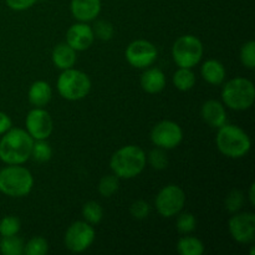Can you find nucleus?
Wrapping results in <instances>:
<instances>
[{"mask_svg": "<svg viewBox=\"0 0 255 255\" xmlns=\"http://www.w3.org/2000/svg\"><path fill=\"white\" fill-rule=\"evenodd\" d=\"M0 161L5 164H22L31 157L34 138L22 128H10L1 134Z\"/></svg>", "mask_w": 255, "mask_h": 255, "instance_id": "obj_1", "label": "nucleus"}, {"mask_svg": "<svg viewBox=\"0 0 255 255\" xmlns=\"http://www.w3.org/2000/svg\"><path fill=\"white\" fill-rule=\"evenodd\" d=\"M147 156L138 146L128 144L117 149L110 159V167L119 178L131 179L143 172Z\"/></svg>", "mask_w": 255, "mask_h": 255, "instance_id": "obj_2", "label": "nucleus"}, {"mask_svg": "<svg viewBox=\"0 0 255 255\" xmlns=\"http://www.w3.org/2000/svg\"><path fill=\"white\" fill-rule=\"evenodd\" d=\"M216 143L219 152L228 158H242L252 147L248 133L236 125L224 124L218 128Z\"/></svg>", "mask_w": 255, "mask_h": 255, "instance_id": "obj_3", "label": "nucleus"}, {"mask_svg": "<svg viewBox=\"0 0 255 255\" xmlns=\"http://www.w3.org/2000/svg\"><path fill=\"white\" fill-rule=\"evenodd\" d=\"M34 187L31 172L20 164H7L0 169V192L11 198L27 196Z\"/></svg>", "mask_w": 255, "mask_h": 255, "instance_id": "obj_4", "label": "nucleus"}, {"mask_svg": "<svg viewBox=\"0 0 255 255\" xmlns=\"http://www.w3.org/2000/svg\"><path fill=\"white\" fill-rule=\"evenodd\" d=\"M222 100L229 109L246 111L253 106L255 101L254 84L246 77L229 80L222 90Z\"/></svg>", "mask_w": 255, "mask_h": 255, "instance_id": "obj_5", "label": "nucleus"}, {"mask_svg": "<svg viewBox=\"0 0 255 255\" xmlns=\"http://www.w3.org/2000/svg\"><path fill=\"white\" fill-rule=\"evenodd\" d=\"M57 92L67 101H79L85 99L91 90V80L81 70H62L56 81Z\"/></svg>", "mask_w": 255, "mask_h": 255, "instance_id": "obj_6", "label": "nucleus"}, {"mask_svg": "<svg viewBox=\"0 0 255 255\" xmlns=\"http://www.w3.org/2000/svg\"><path fill=\"white\" fill-rule=\"evenodd\" d=\"M203 56V44L194 35H183L174 41L172 46V57L178 67L192 69Z\"/></svg>", "mask_w": 255, "mask_h": 255, "instance_id": "obj_7", "label": "nucleus"}, {"mask_svg": "<svg viewBox=\"0 0 255 255\" xmlns=\"http://www.w3.org/2000/svg\"><path fill=\"white\" fill-rule=\"evenodd\" d=\"M156 209L164 218H172L183 209L186 204V193L176 184L163 187L154 199Z\"/></svg>", "mask_w": 255, "mask_h": 255, "instance_id": "obj_8", "label": "nucleus"}, {"mask_svg": "<svg viewBox=\"0 0 255 255\" xmlns=\"http://www.w3.org/2000/svg\"><path fill=\"white\" fill-rule=\"evenodd\" d=\"M96 232L92 224L86 221H77L67 228L65 233V246L72 253H82L92 246Z\"/></svg>", "mask_w": 255, "mask_h": 255, "instance_id": "obj_9", "label": "nucleus"}, {"mask_svg": "<svg viewBox=\"0 0 255 255\" xmlns=\"http://www.w3.org/2000/svg\"><path fill=\"white\" fill-rule=\"evenodd\" d=\"M127 62L136 69H147L158 56L157 47L147 40L139 39L132 41L125 51Z\"/></svg>", "mask_w": 255, "mask_h": 255, "instance_id": "obj_10", "label": "nucleus"}, {"mask_svg": "<svg viewBox=\"0 0 255 255\" xmlns=\"http://www.w3.org/2000/svg\"><path fill=\"white\" fill-rule=\"evenodd\" d=\"M183 139V131L178 124L164 120L157 124L151 131V141L162 149L176 148Z\"/></svg>", "mask_w": 255, "mask_h": 255, "instance_id": "obj_11", "label": "nucleus"}, {"mask_svg": "<svg viewBox=\"0 0 255 255\" xmlns=\"http://www.w3.org/2000/svg\"><path fill=\"white\" fill-rule=\"evenodd\" d=\"M26 132L36 139H47L54 129V122L51 116L44 107H35L27 114L25 119Z\"/></svg>", "mask_w": 255, "mask_h": 255, "instance_id": "obj_12", "label": "nucleus"}, {"mask_svg": "<svg viewBox=\"0 0 255 255\" xmlns=\"http://www.w3.org/2000/svg\"><path fill=\"white\" fill-rule=\"evenodd\" d=\"M232 238L241 244H251L255 241V214L244 212L234 213L228 223Z\"/></svg>", "mask_w": 255, "mask_h": 255, "instance_id": "obj_13", "label": "nucleus"}, {"mask_svg": "<svg viewBox=\"0 0 255 255\" xmlns=\"http://www.w3.org/2000/svg\"><path fill=\"white\" fill-rule=\"evenodd\" d=\"M95 41V34L92 26L87 22H77L71 25L66 31V44L70 45L75 51H85Z\"/></svg>", "mask_w": 255, "mask_h": 255, "instance_id": "obj_14", "label": "nucleus"}, {"mask_svg": "<svg viewBox=\"0 0 255 255\" xmlns=\"http://www.w3.org/2000/svg\"><path fill=\"white\" fill-rule=\"evenodd\" d=\"M70 10L72 16L79 21H92L101 11V0H71Z\"/></svg>", "mask_w": 255, "mask_h": 255, "instance_id": "obj_15", "label": "nucleus"}, {"mask_svg": "<svg viewBox=\"0 0 255 255\" xmlns=\"http://www.w3.org/2000/svg\"><path fill=\"white\" fill-rule=\"evenodd\" d=\"M201 116L207 125L213 128H219L227 122V111L223 104L217 100H208L201 109Z\"/></svg>", "mask_w": 255, "mask_h": 255, "instance_id": "obj_16", "label": "nucleus"}, {"mask_svg": "<svg viewBox=\"0 0 255 255\" xmlns=\"http://www.w3.org/2000/svg\"><path fill=\"white\" fill-rule=\"evenodd\" d=\"M141 86L147 94H158L166 86V75L157 67H147L141 76Z\"/></svg>", "mask_w": 255, "mask_h": 255, "instance_id": "obj_17", "label": "nucleus"}, {"mask_svg": "<svg viewBox=\"0 0 255 255\" xmlns=\"http://www.w3.org/2000/svg\"><path fill=\"white\" fill-rule=\"evenodd\" d=\"M51 59L57 69H71V67H74L75 64H76V51H75L70 45H67L66 42H62V44L56 45V46L54 47L51 54Z\"/></svg>", "mask_w": 255, "mask_h": 255, "instance_id": "obj_18", "label": "nucleus"}, {"mask_svg": "<svg viewBox=\"0 0 255 255\" xmlns=\"http://www.w3.org/2000/svg\"><path fill=\"white\" fill-rule=\"evenodd\" d=\"M52 96L51 86L46 81H35L31 84L27 91V99L29 102L35 107H45L50 102Z\"/></svg>", "mask_w": 255, "mask_h": 255, "instance_id": "obj_19", "label": "nucleus"}, {"mask_svg": "<svg viewBox=\"0 0 255 255\" xmlns=\"http://www.w3.org/2000/svg\"><path fill=\"white\" fill-rule=\"evenodd\" d=\"M202 77L209 85H222L226 80V67L218 60H207L201 69Z\"/></svg>", "mask_w": 255, "mask_h": 255, "instance_id": "obj_20", "label": "nucleus"}, {"mask_svg": "<svg viewBox=\"0 0 255 255\" xmlns=\"http://www.w3.org/2000/svg\"><path fill=\"white\" fill-rule=\"evenodd\" d=\"M177 252L181 255H202L204 244L196 237H182L177 243Z\"/></svg>", "mask_w": 255, "mask_h": 255, "instance_id": "obj_21", "label": "nucleus"}, {"mask_svg": "<svg viewBox=\"0 0 255 255\" xmlns=\"http://www.w3.org/2000/svg\"><path fill=\"white\" fill-rule=\"evenodd\" d=\"M173 85L179 91H189L196 85V74L192 69L179 67L173 75Z\"/></svg>", "mask_w": 255, "mask_h": 255, "instance_id": "obj_22", "label": "nucleus"}, {"mask_svg": "<svg viewBox=\"0 0 255 255\" xmlns=\"http://www.w3.org/2000/svg\"><path fill=\"white\" fill-rule=\"evenodd\" d=\"M24 242L15 234L10 237H1L0 239V253L2 255L24 254Z\"/></svg>", "mask_w": 255, "mask_h": 255, "instance_id": "obj_23", "label": "nucleus"}, {"mask_svg": "<svg viewBox=\"0 0 255 255\" xmlns=\"http://www.w3.org/2000/svg\"><path fill=\"white\" fill-rule=\"evenodd\" d=\"M82 217H84L87 223L96 226L104 218V209H102L100 203L95 201H90L82 207Z\"/></svg>", "mask_w": 255, "mask_h": 255, "instance_id": "obj_24", "label": "nucleus"}, {"mask_svg": "<svg viewBox=\"0 0 255 255\" xmlns=\"http://www.w3.org/2000/svg\"><path fill=\"white\" fill-rule=\"evenodd\" d=\"M52 156V148L46 139H36L34 141L31 149V157L34 161L39 162V163H45V162L50 161Z\"/></svg>", "mask_w": 255, "mask_h": 255, "instance_id": "obj_25", "label": "nucleus"}, {"mask_svg": "<svg viewBox=\"0 0 255 255\" xmlns=\"http://www.w3.org/2000/svg\"><path fill=\"white\" fill-rule=\"evenodd\" d=\"M119 177L115 176V174H109V176L102 177L101 181L99 183V192L102 197H110L114 196L120 188V181Z\"/></svg>", "mask_w": 255, "mask_h": 255, "instance_id": "obj_26", "label": "nucleus"}, {"mask_svg": "<svg viewBox=\"0 0 255 255\" xmlns=\"http://www.w3.org/2000/svg\"><path fill=\"white\" fill-rule=\"evenodd\" d=\"M47 251H49V244L42 237H34L24 246V254L26 255H45Z\"/></svg>", "mask_w": 255, "mask_h": 255, "instance_id": "obj_27", "label": "nucleus"}, {"mask_svg": "<svg viewBox=\"0 0 255 255\" xmlns=\"http://www.w3.org/2000/svg\"><path fill=\"white\" fill-rule=\"evenodd\" d=\"M21 228L20 219L15 216H6L0 221V236L10 237L19 233Z\"/></svg>", "mask_w": 255, "mask_h": 255, "instance_id": "obj_28", "label": "nucleus"}, {"mask_svg": "<svg viewBox=\"0 0 255 255\" xmlns=\"http://www.w3.org/2000/svg\"><path fill=\"white\" fill-rule=\"evenodd\" d=\"M92 30H94L95 37L102 40V41H109L115 34L114 25L110 21H106V20H99V21L95 22Z\"/></svg>", "mask_w": 255, "mask_h": 255, "instance_id": "obj_29", "label": "nucleus"}, {"mask_svg": "<svg viewBox=\"0 0 255 255\" xmlns=\"http://www.w3.org/2000/svg\"><path fill=\"white\" fill-rule=\"evenodd\" d=\"M224 204H226V208L229 213L234 214L237 213V212H239L244 204L243 192L239 191V189H233V191L227 196Z\"/></svg>", "mask_w": 255, "mask_h": 255, "instance_id": "obj_30", "label": "nucleus"}, {"mask_svg": "<svg viewBox=\"0 0 255 255\" xmlns=\"http://www.w3.org/2000/svg\"><path fill=\"white\" fill-rule=\"evenodd\" d=\"M196 226H197L196 218H194L193 214L188 213V212H186V213H181L178 216V218H177L176 227L181 234L192 233V232L196 229Z\"/></svg>", "mask_w": 255, "mask_h": 255, "instance_id": "obj_31", "label": "nucleus"}, {"mask_svg": "<svg viewBox=\"0 0 255 255\" xmlns=\"http://www.w3.org/2000/svg\"><path fill=\"white\" fill-rule=\"evenodd\" d=\"M241 61L247 69L253 70L255 67V42L253 40L246 42L241 49Z\"/></svg>", "mask_w": 255, "mask_h": 255, "instance_id": "obj_32", "label": "nucleus"}, {"mask_svg": "<svg viewBox=\"0 0 255 255\" xmlns=\"http://www.w3.org/2000/svg\"><path fill=\"white\" fill-rule=\"evenodd\" d=\"M148 162L154 169H158V171L167 168V166H168V158H167L166 152H164V149L158 148V147H156V148L149 152Z\"/></svg>", "mask_w": 255, "mask_h": 255, "instance_id": "obj_33", "label": "nucleus"}, {"mask_svg": "<svg viewBox=\"0 0 255 255\" xmlns=\"http://www.w3.org/2000/svg\"><path fill=\"white\" fill-rule=\"evenodd\" d=\"M149 211H151L149 204L147 203L146 201H141V199L133 202V203L131 204V208H129V213H131V216L136 219L147 218L149 214Z\"/></svg>", "mask_w": 255, "mask_h": 255, "instance_id": "obj_34", "label": "nucleus"}, {"mask_svg": "<svg viewBox=\"0 0 255 255\" xmlns=\"http://www.w3.org/2000/svg\"><path fill=\"white\" fill-rule=\"evenodd\" d=\"M6 5L15 11H24L30 9L37 0H5Z\"/></svg>", "mask_w": 255, "mask_h": 255, "instance_id": "obj_35", "label": "nucleus"}, {"mask_svg": "<svg viewBox=\"0 0 255 255\" xmlns=\"http://www.w3.org/2000/svg\"><path fill=\"white\" fill-rule=\"evenodd\" d=\"M11 119L5 112L0 111V136L4 134L6 131H9L11 128Z\"/></svg>", "mask_w": 255, "mask_h": 255, "instance_id": "obj_36", "label": "nucleus"}, {"mask_svg": "<svg viewBox=\"0 0 255 255\" xmlns=\"http://www.w3.org/2000/svg\"><path fill=\"white\" fill-rule=\"evenodd\" d=\"M254 189H255V184L252 183L251 188H249V202H251L252 206H254L255 204V194H254Z\"/></svg>", "mask_w": 255, "mask_h": 255, "instance_id": "obj_37", "label": "nucleus"}]
</instances>
